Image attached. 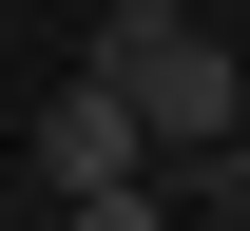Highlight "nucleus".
Returning a JSON list of instances; mask_svg holds the SVG:
<instances>
[{"mask_svg": "<svg viewBox=\"0 0 250 231\" xmlns=\"http://www.w3.org/2000/svg\"><path fill=\"white\" fill-rule=\"evenodd\" d=\"M77 77H116L154 154H192V135H231V116H250V58H231L212 20H192V0H96V39H77Z\"/></svg>", "mask_w": 250, "mask_h": 231, "instance_id": "f257e3e1", "label": "nucleus"}, {"mask_svg": "<svg viewBox=\"0 0 250 231\" xmlns=\"http://www.w3.org/2000/svg\"><path fill=\"white\" fill-rule=\"evenodd\" d=\"M20 173H39L58 212H96V231H154V135H135L116 77H58V97H39V135H20Z\"/></svg>", "mask_w": 250, "mask_h": 231, "instance_id": "f03ea898", "label": "nucleus"}]
</instances>
